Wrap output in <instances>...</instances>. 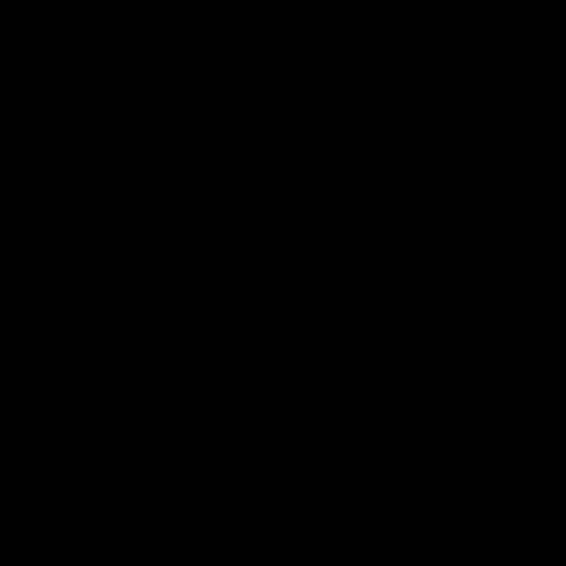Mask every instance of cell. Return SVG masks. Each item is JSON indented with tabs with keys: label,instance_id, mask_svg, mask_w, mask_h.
Segmentation results:
<instances>
[]
</instances>
